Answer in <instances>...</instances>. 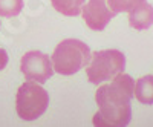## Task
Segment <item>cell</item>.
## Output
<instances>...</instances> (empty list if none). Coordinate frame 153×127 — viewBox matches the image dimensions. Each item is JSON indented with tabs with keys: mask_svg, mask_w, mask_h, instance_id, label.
I'll list each match as a JSON object with an SVG mask.
<instances>
[{
	"mask_svg": "<svg viewBox=\"0 0 153 127\" xmlns=\"http://www.w3.org/2000/svg\"><path fill=\"white\" fill-rule=\"evenodd\" d=\"M129 25L136 31L149 29L153 25V6L147 3V0L129 11Z\"/></svg>",
	"mask_w": 153,
	"mask_h": 127,
	"instance_id": "cell-7",
	"label": "cell"
},
{
	"mask_svg": "<svg viewBox=\"0 0 153 127\" xmlns=\"http://www.w3.org/2000/svg\"><path fill=\"white\" fill-rule=\"evenodd\" d=\"M135 81L124 72L113 77L110 83L103 84L95 92L98 112L94 115V124L100 127H123L132 120V106Z\"/></svg>",
	"mask_w": 153,
	"mask_h": 127,
	"instance_id": "cell-1",
	"label": "cell"
},
{
	"mask_svg": "<svg viewBox=\"0 0 153 127\" xmlns=\"http://www.w3.org/2000/svg\"><path fill=\"white\" fill-rule=\"evenodd\" d=\"M48 104L49 95L40 83L28 80L19 87L16 95V110L19 118L25 121H34L46 112Z\"/></svg>",
	"mask_w": 153,
	"mask_h": 127,
	"instance_id": "cell-4",
	"label": "cell"
},
{
	"mask_svg": "<svg viewBox=\"0 0 153 127\" xmlns=\"http://www.w3.org/2000/svg\"><path fill=\"white\" fill-rule=\"evenodd\" d=\"M20 69L26 80L37 81V83H46L54 74V66L49 55L40 52V51H29L22 57Z\"/></svg>",
	"mask_w": 153,
	"mask_h": 127,
	"instance_id": "cell-5",
	"label": "cell"
},
{
	"mask_svg": "<svg viewBox=\"0 0 153 127\" xmlns=\"http://www.w3.org/2000/svg\"><path fill=\"white\" fill-rule=\"evenodd\" d=\"M91 60V49L76 39H68L57 45L51 57L54 71L61 75H74L87 66Z\"/></svg>",
	"mask_w": 153,
	"mask_h": 127,
	"instance_id": "cell-2",
	"label": "cell"
},
{
	"mask_svg": "<svg viewBox=\"0 0 153 127\" xmlns=\"http://www.w3.org/2000/svg\"><path fill=\"white\" fill-rule=\"evenodd\" d=\"M133 97L143 104H153V75H144L136 80Z\"/></svg>",
	"mask_w": 153,
	"mask_h": 127,
	"instance_id": "cell-8",
	"label": "cell"
},
{
	"mask_svg": "<svg viewBox=\"0 0 153 127\" xmlns=\"http://www.w3.org/2000/svg\"><path fill=\"white\" fill-rule=\"evenodd\" d=\"M83 20L92 31H103L117 16L110 0H87L81 8Z\"/></svg>",
	"mask_w": 153,
	"mask_h": 127,
	"instance_id": "cell-6",
	"label": "cell"
},
{
	"mask_svg": "<svg viewBox=\"0 0 153 127\" xmlns=\"http://www.w3.org/2000/svg\"><path fill=\"white\" fill-rule=\"evenodd\" d=\"M126 69V57L118 49H104L91 54L87 63V80L92 84H101L110 81Z\"/></svg>",
	"mask_w": 153,
	"mask_h": 127,
	"instance_id": "cell-3",
	"label": "cell"
},
{
	"mask_svg": "<svg viewBox=\"0 0 153 127\" xmlns=\"http://www.w3.org/2000/svg\"><path fill=\"white\" fill-rule=\"evenodd\" d=\"M23 9V0H0V17H16Z\"/></svg>",
	"mask_w": 153,
	"mask_h": 127,
	"instance_id": "cell-10",
	"label": "cell"
},
{
	"mask_svg": "<svg viewBox=\"0 0 153 127\" xmlns=\"http://www.w3.org/2000/svg\"><path fill=\"white\" fill-rule=\"evenodd\" d=\"M143 2H146V0H110L112 8L115 9L117 14H120V12H129L136 5L143 3Z\"/></svg>",
	"mask_w": 153,
	"mask_h": 127,
	"instance_id": "cell-11",
	"label": "cell"
},
{
	"mask_svg": "<svg viewBox=\"0 0 153 127\" xmlns=\"http://www.w3.org/2000/svg\"><path fill=\"white\" fill-rule=\"evenodd\" d=\"M54 9L66 17H75L81 14V8L86 0H51Z\"/></svg>",
	"mask_w": 153,
	"mask_h": 127,
	"instance_id": "cell-9",
	"label": "cell"
},
{
	"mask_svg": "<svg viewBox=\"0 0 153 127\" xmlns=\"http://www.w3.org/2000/svg\"><path fill=\"white\" fill-rule=\"evenodd\" d=\"M8 65V54H6V51L0 48V71H3Z\"/></svg>",
	"mask_w": 153,
	"mask_h": 127,
	"instance_id": "cell-12",
	"label": "cell"
}]
</instances>
